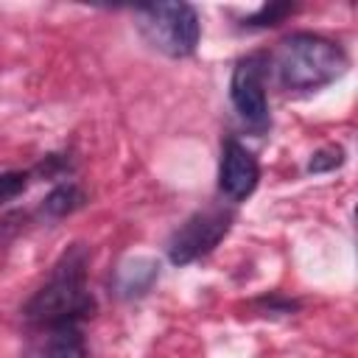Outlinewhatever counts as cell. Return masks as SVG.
I'll return each mask as SVG.
<instances>
[{
  "label": "cell",
  "mask_w": 358,
  "mask_h": 358,
  "mask_svg": "<svg viewBox=\"0 0 358 358\" xmlns=\"http://www.w3.org/2000/svg\"><path fill=\"white\" fill-rule=\"evenodd\" d=\"M87 263L90 252L81 243H73L50 268L48 280L34 291L25 302V319L36 322L39 327L50 324H78L81 319L92 316L95 299L87 288Z\"/></svg>",
  "instance_id": "obj_1"
},
{
  "label": "cell",
  "mask_w": 358,
  "mask_h": 358,
  "mask_svg": "<svg viewBox=\"0 0 358 358\" xmlns=\"http://www.w3.org/2000/svg\"><path fill=\"white\" fill-rule=\"evenodd\" d=\"M347 64V53L338 42L310 31L288 34L274 50L277 78L294 92H313L333 84L344 76Z\"/></svg>",
  "instance_id": "obj_2"
},
{
  "label": "cell",
  "mask_w": 358,
  "mask_h": 358,
  "mask_svg": "<svg viewBox=\"0 0 358 358\" xmlns=\"http://www.w3.org/2000/svg\"><path fill=\"white\" fill-rule=\"evenodd\" d=\"M143 39L165 56H190L199 45V14L190 3H151L134 8Z\"/></svg>",
  "instance_id": "obj_3"
},
{
  "label": "cell",
  "mask_w": 358,
  "mask_h": 358,
  "mask_svg": "<svg viewBox=\"0 0 358 358\" xmlns=\"http://www.w3.org/2000/svg\"><path fill=\"white\" fill-rule=\"evenodd\" d=\"M229 227H232V210H224V207L196 210L185 224H179V229L168 241L171 263L187 266V263L204 257L207 252H213L221 243V238L229 232Z\"/></svg>",
  "instance_id": "obj_4"
},
{
  "label": "cell",
  "mask_w": 358,
  "mask_h": 358,
  "mask_svg": "<svg viewBox=\"0 0 358 358\" xmlns=\"http://www.w3.org/2000/svg\"><path fill=\"white\" fill-rule=\"evenodd\" d=\"M229 98L235 112L243 117L252 129L268 126V101H266V56L252 53L241 59L232 70L229 81Z\"/></svg>",
  "instance_id": "obj_5"
},
{
  "label": "cell",
  "mask_w": 358,
  "mask_h": 358,
  "mask_svg": "<svg viewBox=\"0 0 358 358\" xmlns=\"http://www.w3.org/2000/svg\"><path fill=\"white\" fill-rule=\"evenodd\" d=\"M260 179V165L255 154L241 145L238 140H227L221 148V165H218V187L227 199L243 201L246 196L255 193Z\"/></svg>",
  "instance_id": "obj_6"
},
{
  "label": "cell",
  "mask_w": 358,
  "mask_h": 358,
  "mask_svg": "<svg viewBox=\"0 0 358 358\" xmlns=\"http://www.w3.org/2000/svg\"><path fill=\"white\" fill-rule=\"evenodd\" d=\"M25 358H90L78 324H50L28 344Z\"/></svg>",
  "instance_id": "obj_7"
},
{
  "label": "cell",
  "mask_w": 358,
  "mask_h": 358,
  "mask_svg": "<svg viewBox=\"0 0 358 358\" xmlns=\"http://www.w3.org/2000/svg\"><path fill=\"white\" fill-rule=\"evenodd\" d=\"M159 277V263L154 257H129L126 263H120L117 274H115V288L120 296L131 299V296H143L151 291V285Z\"/></svg>",
  "instance_id": "obj_8"
},
{
  "label": "cell",
  "mask_w": 358,
  "mask_h": 358,
  "mask_svg": "<svg viewBox=\"0 0 358 358\" xmlns=\"http://www.w3.org/2000/svg\"><path fill=\"white\" fill-rule=\"evenodd\" d=\"M84 204H87L84 187L76 185V182H62V185H56V187L45 196L42 213H45L48 218H64V215H73L76 210H81Z\"/></svg>",
  "instance_id": "obj_9"
},
{
  "label": "cell",
  "mask_w": 358,
  "mask_h": 358,
  "mask_svg": "<svg viewBox=\"0 0 358 358\" xmlns=\"http://www.w3.org/2000/svg\"><path fill=\"white\" fill-rule=\"evenodd\" d=\"M288 14H294V3H266V6H260V8L246 20V25H249V28L280 25Z\"/></svg>",
  "instance_id": "obj_10"
},
{
  "label": "cell",
  "mask_w": 358,
  "mask_h": 358,
  "mask_svg": "<svg viewBox=\"0 0 358 358\" xmlns=\"http://www.w3.org/2000/svg\"><path fill=\"white\" fill-rule=\"evenodd\" d=\"M341 162H344V148L341 145H327V148H319L316 154H310L308 171L310 173H327V171H336Z\"/></svg>",
  "instance_id": "obj_11"
},
{
  "label": "cell",
  "mask_w": 358,
  "mask_h": 358,
  "mask_svg": "<svg viewBox=\"0 0 358 358\" xmlns=\"http://www.w3.org/2000/svg\"><path fill=\"white\" fill-rule=\"evenodd\" d=\"M25 187H28V173H22V171H6V173H0V204L17 199Z\"/></svg>",
  "instance_id": "obj_12"
},
{
  "label": "cell",
  "mask_w": 358,
  "mask_h": 358,
  "mask_svg": "<svg viewBox=\"0 0 358 358\" xmlns=\"http://www.w3.org/2000/svg\"><path fill=\"white\" fill-rule=\"evenodd\" d=\"M70 171V159H64L62 154H50L36 165V173L45 179H62Z\"/></svg>",
  "instance_id": "obj_13"
}]
</instances>
